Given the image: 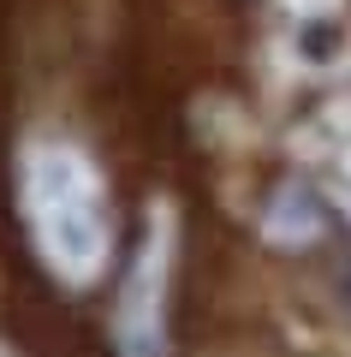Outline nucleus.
Listing matches in <instances>:
<instances>
[{
  "instance_id": "nucleus-1",
  "label": "nucleus",
  "mask_w": 351,
  "mask_h": 357,
  "mask_svg": "<svg viewBox=\"0 0 351 357\" xmlns=\"http://www.w3.org/2000/svg\"><path fill=\"white\" fill-rule=\"evenodd\" d=\"M30 208H36L42 250L66 274H89L107 250V197H101L89 161L48 149L30 161Z\"/></svg>"
}]
</instances>
